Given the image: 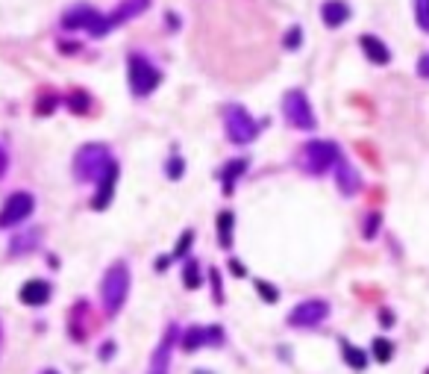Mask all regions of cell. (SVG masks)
<instances>
[{
	"instance_id": "44dd1931",
	"label": "cell",
	"mask_w": 429,
	"mask_h": 374,
	"mask_svg": "<svg viewBox=\"0 0 429 374\" xmlns=\"http://www.w3.org/2000/svg\"><path fill=\"white\" fill-rule=\"evenodd\" d=\"M341 351H344V363H347L350 368H365V366H368L365 351H359L356 345H347V342H344Z\"/></svg>"
},
{
	"instance_id": "5bb4252c",
	"label": "cell",
	"mask_w": 429,
	"mask_h": 374,
	"mask_svg": "<svg viewBox=\"0 0 429 374\" xmlns=\"http://www.w3.org/2000/svg\"><path fill=\"white\" fill-rule=\"evenodd\" d=\"M335 180H338L341 194H356V192L361 189V177H359V171L350 166V162H344V159L335 162Z\"/></svg>"
},
{
	"instance_id": "30bf717a",
	"label": "cell",
	"mask_w": 429,
	"mask_h": 374,
	"mask_svg": "<svg viewBox=\"0 0 429 374\" xmlns=\"http://www.w3.org/2000/svg\"><path fill=\"white\" fill-rule=\"evenodd\" d=\"M115 183H118V162L112 159V166L106 168V174L101 177V183H97V192H94V198H91V206L101 213V209L109 206V201L115 198Z\"/></svg>"
},
{
	"instance_id": "7c38bea8",
	"label": "cell",
	"mask_w": 429,
	"mask_h": 374,
	"mask_svg": "<svg viewBox=\"0 0 429 374\" xmlns=\"http://www.w3.org/2000/svg\"><path fill=\"white\" fill-rule=\"evenodd\" d=\"M221 342H224L221 328H191L183 336V348L186 351H194V348H200V345H221Z\"/></svg>"
},
{
	"instance_id": "3957f363",
	"label": "cell",
	"mask_w": 429,
	"mask_h": 374,
	"mask_svg": "<svg viewBox=\"0 0 429 374\" xmlns=\"http://www.w3.org/2000/svg\"><path fill=\"white\" fill-rule=\"evenodd\" d=\"M224 127H226V136H229V142H236V144H250L253 139H256V133H259V124H256V118L247 112L244 106H238V104H233L226 109V118H224Z\"/></svg>"
},
{
	"instance_id": "8fae6325",
	"label": "cell",
	"mask_w": 429,
	"mask_h": 374,
	"mask_svg": "<svg viewBox=\"0 0 429 374\" xmlns=\"http://www.w3.org/2000/svg\"><path fill=\"white\" fill-rule=\"evenodd\" d=\"M101 18L103 15L97 12V9H91V6H74V9H68L65 12V18H62V24L68 27V30H79V27H89V32L101 24Z\"/></svg>"
},
{
	"instance_id": "ffe728a7",
	"label": "cell",
	"mask_w": 429,
	"mask_h": 374,
	"mask_svg": "<svg viewBox=\"0 0 429 374\" xmlns=\"http://www.w3.org/2000/svg\"><path fill=\"white\" fill-rule=\"evenodd\" d=\"M247 171V159H236V162H229L226 166V171H224V192L229 194L233 192V186H236V180Z\"/></svg>"
},
{
	"instance_id": "4fadbf2b",
	"label": "cell",
	"mask_w": 429,
	"mask_h": 374,
	"mask_svg": "<svg viewBox=\"0 0 429 374\" xmlns=\"http://www.w3.org/2000/svg\"><path fill=\"white\" fill-rule=\"evenodd\" d=\"M174 336H177V328H171L165 333V339L159 342L153 360H151V371L147 374H168V366H171V348H174Z\"/></svg>"
},
{
	"instance_id": "4dcf8cb0",
	"label": "cell",
	"mask_w": 429,
	"mask_h": 374,
	"mask_svg": "<svg viewBox=\"0 0 429 374\" xmlns=\"http://www.w3.org/2000/svg\"><path fill=\"white\" fill-rule=\"evenodd\" d=\"M51 109H53V97H47V101L39 104V112H51Z\"/></svg>"
},
{
	"instance_id": "5b68a950",
	"label": "cell",
	"mask_w": 429,
	"mask_h": 374,
	"mask_svg": "<svg viewBox=\"0 0 429 374\" xmlns=\"http://www.w3.org/2000/svg\"><path fill=\"white\" fill-rule=\"evenodd\" d=\"M338 159L341 156H338L335 142L315 139V142H309L306 148H303V166H306L309 174H324L326 168H333Z\"/></svg>"
},
{
	"instance_id": "cb8c5ba5",
	"label": "cell",
	"mask_w": 429,
	"mask_h": 374,
	"mask_svg": "<svg viewBox=\"0 0 429 374\" xmlns=\"http://www.w3.org/2000/svg\"><path fill=\"white\" fill-rule=\"evenodd\" d=\"M415 18L423 32H429V0H415Z\"/></svg>"
},
{
	"instance_id": "d4e9b609",
	"label": "cell",
	"mask_w": 429,
	"mask_h": 374,
	"mask_svg": "<svg viewBox=\"0 0 429 374\" xmlns=\"http://www.w3.org/2000/svg\"><path fill=\"white\" fill-rule=\"evenodd\" d=\"M68 106L77 112V116H82V112L89 109V94H86V92H77V94H71V97H68Z\"/></svg>"
},
{
	"instance_id": "f546056e",
	"label": "cell",
	"mask_w": 429,
	"mask_h": 374,
	"mask_svg": "<svg viewBox=\"0 0 429 374\" xmlns=\"http://www.w3.org/2000/svg\"><path fill=\"white\" fill-rule=\"evenodd\" d=\"M6 168H9V156H6V151L0 148V177L6 174Z\"/></svg>"
},
{
	"instance_id": "ba28073f",
	"label": "cell",
	"mask_w": 429,
	"mask_h": 374,
	"mask_svg": "<svg viewBox=\"0 0 429 374\" xmlns=\"http://www.w3.org/2000/svg\"><path fill=\"white\" fill-rule=\"evenodd\" d=\"M147 6H151V0H124V4H121L118 9H115L112 15L101 18V24H97V27L91 30V36H106V32H109L112 27H121L124 21L136 18V15H141Z\"/></svg>"
},
{
	"instance_id": "d6986e66",
	"label": "cell",
	"mask_w": 429,
	"mask_h": 374,
	"mask_svg": "<svg viewBox=\"0 0 429 374\" xmlns=\"http://www.w3.org/2000/svg\"><path fill=\"white\" fill-rule=\"evenodd\" d=\"M233 227H236V216L233 213H224L218 216V236H221V248H229L233 245Z\"/></svg>"
},
{
	"instance_id": "4316f807",
	"label": "cell",
	"mask_w": 429,
	"mask_h": 374,
	"mask_svg": "<svg viewBox=\"0 0 429 374\" xmlns=\"http://www.w3.org/2000/svg\"><path fill=\"white\" fill-rule=\"evenodd\" d=\"M183 171H186V162L179 159V156H171V162H168V177H171V180H179Z\"/></svg>"
},
{
	"instance_id": "7a4b0ae2",
	"label": "cell",
	"mask_w": 429,
	"mask_h": 374,
	"mask_svg": "<svg viewBox=\"0 0 429 374\" xmlns=\"http://www.w3.org/2000/svg\"><path fill=\"white\" fill-rule=\"evenodd\" d=\"M101 295H103V306H106L109 316L121 313V306H124V301H127V295H129V268H127V263H115V266H109L106 278H103Z\"/></svg>"
},
{
	"instance_id": "1f68e13d",
	"label": "cell",
	"mask_w": 429,
	"mask_h": 374,
	"mask_svg": "<svg viewBox=\"0 0 429 374\" xmlns=\"http://www.w3.org/2000/svg\"><path fill=\"white\" fill-rule=\"evenodd\" d=\"M418 68H421V74H423V77H429V56H426V59H421Z\"/></svg>"
},
{
	"instance_id": "83f0119b",
	"label": "cell",
	"mask_w": 429,
	"mask_h": 374,
	"mask_svg": "<svg viewBox=\"0 0 429 374\" xmlns=\"http://www.w3.org/2000/svg\"><path fill=\"white\" fill-rule=\"evenodd\" d=\"M188 248H191V230H186V233H183V239H179V245H177V251H174V254H177V256H183Z\"/></svg>"
},
{
	"instance_id": "ac0fdd59",
	"label": "cell",
	"mask_w": 429,
	"mask_h": 374,
	"mask_svg": "<svg viewBox=\"0 0 429 374\" xmlns=\"http://www.w3.org/2000/svg\"><path fill=\"white\" fill-rule=\"evenodd\" d=\"M39 239H41V230H27L21 236H15L9 242V254H30L32 248L39 245Z\"/></svg>"
},
{
	"instance_id": "e0dca14e",
	"label": "cell",
	"mask_w": 429,
	"mask_h": 374,
	"mask_svg": "<svg viewBox=\"0 0 429 374\" xmlns=\"http://www.w3.org/2000/svg\"><path fill=\"white\" fill-rule=\"evenodd\" d=\"M359 44H361V51H365V56L373 65H388L391 62V51L385 47V42H379L376 36H361Z\"/></svg>"
},
{
	"instance_id": "2e32d148",
	"label": "cell",
	"mask_w": 429,
	"mask_h": 374,
	"mask_svg": "<svg viewBox=\"0 0 429 374\" xmlns=\"http://www.w3.org/2000/svg\"><path fill=\"white\" fill-rule=\"evenodd\" d=\"M321 18H324L326 27H341L350 18V6L344 4V0H326V4L321 6Z\"/></svg>"
},
{
	"instance_id": "836d02e7",
	"label": "cell",
	"mask_w": 429,
	"mask_h": 374,
	"mask_svg": "<svg viewBox=\"0 0 429 374\" xmlns=\"http://www.w3.org/2000/svg\"><path fill=\"white\" fill-rule=\"evenodd\" d=\"M0 339H4V330H0Z\"/></svg>"
},
{
	"instance_id": "9c48e42d",
	"label": "cell",
	"mask_w": 429,
	"mask_h": 374,
	"mask_svg": "<svg viewBox=\"0 0 429 374\" xmlns=\"http://www.w3.org/2000/svg\"><path fill=\"white\" fill-rule=\"evenodd\" d=\"M326 316H329L326 301H303L291 310L288 324H294V328H315V324H321Z\"/></svg>"
},
{
	"instance_id": "484cf974",
	"label": "cell",
	"mask_w": 429,
	"mask_h": 374,
	"mask_svg": "<svg viewBox=\"0 0 429 374\" xmlns=\"http://www.w3.org/2000/svg\"><path fill=\"white\" fill-rule=\"evenodd\" d=\"M256 292H259V295L265 298L268 304H274V301L279 298V292H276V289H274V286H271L268 280H256Z\"/></svg>"
},
{
	"instance_id": "f1b7e54d",
	"label": "cell",
	"mask_w": 429,
	"mask_h": 374,
	"mask_svg": "<svg viewBox=\"0 0 429 374\" xmlns=\"http://www.w3.org/2000/svg\"><path fill=\"white\" fill-rule=\"evenodd\" d=\"M286 44H288V51H294L297 44H300V27H294L288 36H286Z\"/></svg>"
},
{
	"instance_id": "603a6c76",
	"label": "cell",
	"mask_w": 429,
	"mask_h": 374,
	"mask_svg": "<svg viewBox=\"0 0 429 374\" xmlns=\"http://www.w3.org/2000/svg\"><path fill=\"white\" fill-rule=\"evenodd\" d=\"M183 280H186V286H188V289H197V286H200V268H197L194 259H188V263H186Z\"/></svg>"
},
{
	"instance_id": "7402d4cb",
	"label": "cell",
	"mask_w": 429,
	"mask_h": 374,
	"mask_svg": "<svg viewBox=\"0 0 429 374\" xmlns=\"http://www.w3.org/2000/svg\"><path fill=\"white\" fill-rule=\"evenodd\" d=\"M373 356H376L379 363H388L391 356H394V345L388 342V339H383V336L373 339Z\"/></svg>"
},
{
	"instance_id": "9a60e30c",
	"label": "cell",
	"mask_w": 429,
	"mask_h": 374,
	"mask_svg": "<svg viewBox=\"0 0 429 374\" xmlns=\"http://www.w3.org/2000/svg\"><path fill=\"white\" fill-rule=\"evenodd\" d=\"M47 298H51V283H44V280H27L21 286V301L27 306H41Z\"/></svg>"
},
{
	"instance_id": "6da1fadb",
	"label": "cell",
	"mask_w": 429,
	"mask_h": 374,
	"mask_svg": "<svg viewBox=\"0 0 429 374\" xmlns=\"http://www.w3.org/2000/svg\"><path fill=\"white\" fill-rule=\"evenodd\" d=\"M109 166H112V156H109L106 144H86V148H79L74 156V177L82 183L101 180Z\"/></svg>"
},
{
	"instance_id": "52a82bcc",
	"label": "cell",
	"mask_w": 429,
	"mask_h": 374,
	"mask_svg": "<svg viewBox=\"0 0 429 374\" xmlns=\"http://www.w3.org/2000/svg\"><path fill=\"white\" fill-rule=\"evenodd\" d=\"M32 206H36V201H32L30 192H15L6 198V204L0 206V227H15L30 218Z\"/></svg>"
},
{
	"instance_id": "d6a6232c",
	"label": "cell",
	"mask_w": 429,
	"mask_h": 374,
	"mask_svg": "<svg viewBox=\"0 0 429 374\" xmlns=\"http://www.w3.org/2000/svg\"><path fill=\"white\" fill-rule=\"evenodd\" d=\"M41 374H59V371H53V368H47V371H41Z\"/></svg>"
},
{
	"instance_id": "277c9868",
	"label": "cell",
	"mask_w": 429,
	"mask_h": 374,
	"mask_svg": "<svg viewBox=\"0 0 429 374\" xmlns=\"http://www.w3.org/2000/svg\"><path fill=\"white\" fill-rule=\"evenodd\" d=\"M159 83H162V74L151 62H147L144 56H136V54L129 56V89H133V94L147 97V94L156 92Z\"/></svg>"
},
{
	"instance_id": "8992f818",
	"label": "cell",
	"mask_w": 429,
	"mask_h": 374,
	"mask_svg": "<svg viewBox=\"0 0 429 374\" xmlns=\"http://www.w3.org/2000/svg\"><path fill=\"white\" fill-rule=\"evenodd\" d=\"M283 112H286V118L291 127L297 130H315V112H312V104H309V97L303 92H288L283 97Z\"/></svg>"
}]
</instances>
